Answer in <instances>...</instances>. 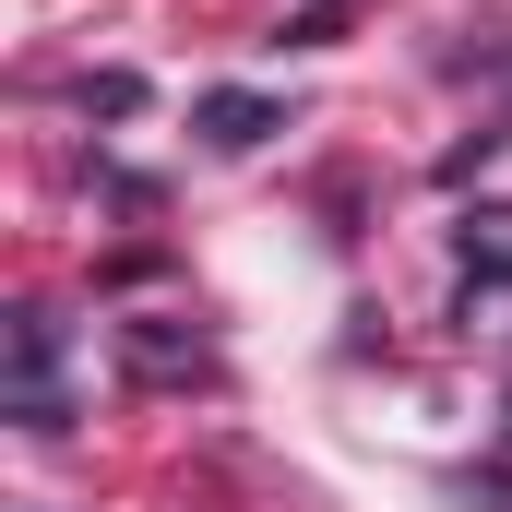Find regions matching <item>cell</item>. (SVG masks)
<instances>
[{"mask_svg":"<svg viewBox=\"0 0 512 512\" xmlns=\"http://www.w3.org/2000/svg\"><path fill=\"white\" fill-rule=\"evenodd\" d=\"M12 417L24 429H72V405H60V322L48 310H12Z\"/></svg>","mask_w":512,"mask_h":512,"instance_id":"6da1fadb","label":"cell"},{"mask_svg":"<svg viewBox=\"0 0 512 512\" xmlns=\"http://www.w3.org/2000/svg\"><path fill=\"white\" fill-rule=\"evenodd\" d=\"M453 239H465V274H512V203H477Z\"/></svg>","mask_w":512,"mask_h":512,"instance_id":"277c9868","label":"cell"},{"mask_svg":"<svg viewBox=\"0 0 512 512\" xmlns=\"http://www.w3.org/2000/svg\"><path fill=\"white\" fill-rule=\"evenodd\" d=\"M262 131H286L262 96H203V143H215V155H251Z\"/></svg>","mask_w":512,"mask_h":512,"instance_id":"3957f363","label":"cell"},{"mask_svg":"<svg viewBox=\"0 0 512 512\" xmlns=\"http://www.w3.org/2000/svg\"><path fill=\"white\" fill-rule=\"evenodd\" d=\"M120 358H131V382H215V358H203V346H179V334H155V322H131Z\"/></svg>","mask_w":512,"mask_h":512,"instance_id":"7a4b0ae2","label":"cell"}]
</instances>
